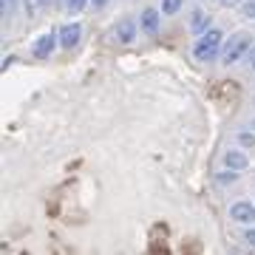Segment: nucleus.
<instances>
[{
  "instance_id": "6ab92c4d",
  "label": "nucleus",
  "mask_w": 255,
  "mask_h": 255,
  "mask_svg": "<svg viewBox=\"0 0 255 255\" xmlns=\"http://www.w3.org/2000/svg\"><path fill=\"white\" fill-rule=\"evenodd\" d=\"M94 9H102V6H108V0H91Z\"/></svg>"
},
{
  "instance_id": "412c9836",
  "label": "nucleus",
  "mask_w": 255,
  "mask_h": 255,
  "mask_svg": "<svg viewBox=\"0 0 255 255\" xmlns=\"http://www.w3.org/2000/svg\"><path fill=\"white\" fill-rule=\"evenodd\" d=\"M37 3H40V6H46V3H48V0H37Z\"/></svg>"
},
{
  "instance_id": "9b49d317",
  "label": "nucleus",
  "mask_w": 255,
  "mask_h": 255,
  "mask_svg": "<svg viewBox=\"0 0 255 255\" xmlns=\"http://www.w3.org/2000/svg\"><path fill=\"white\" fill-rule=\"evenodd\" d=\"M236 139L241 147H255V130H238Z\"/></svg>"
},
{
  "instance_id": "dca6fc26",
  "label": "nucleus",
  "mask_w": 255,
  "mask_h": 255,
  "mask_svg": "<svg viewBox=\"0 0 255 255\" xmlns=\"http://www.w3.org/2000/svg\"><path fill=\"white\" fill-rule=\"evenodd\" d=\"M17 3H20V0H0V11H3V14H9Z\"/></svg>"
},
{
  "instance_id": "9d476101",
  "label": "nucleus",
  "mask_w": 255,
  "mask_h": 255,
  "mask_svg": "<svg viewBox=\"0 0 255 255\" xmlns=\"http://www.w3.org/2000/svg\"><path fill=\"white\" fill-rule=\"evenodd\" d=\"M182 6H184V0H162V14L164 17H173V14H179L182 11Z\"/></svg>"
},
{
  "instance_id": "aec40b11",
  "label": "nucleus",
  "mask_w": 255,
  "mask_h": 255,
  "mask_svg": "<svg viewBox=\"0 0 255 255\" xmlns=\"http://www.w3.org/2000/svg\"><path fill=\"white\" fill-rule=\"evenodd\" d=\"M57 3H60V6H68V0H57Z\"/></svg>"
},
{
  "instance_id": "f3484780",
  "label": "nucleus",
  "mask_w": 255,
  "mask_h": 255,
  "mask_svg": "<svg viewBox=\"0 0 255 255\" xmlns=\"http://www.w3.org/2000/svg\"><path fill=\"white\" fill-rule=\"evenodd\" d=\"M244 65H247V68H250V71H255V46L250 48V54L244 57Z\"/></svg>"
},
{
  "instance_id": "f03ea898",
  "label": "nucleus",
  "mask_w": 255,
  "mask_h": 255,
  "mask_svg": "<svg viewBox=\"0 0 255 255\" xmlns=\"http://www.w3.org/2000/svg\"><path fill=\"white\" fill-rule=\"evenodd\" d=\"M255 46V40L250 31H236L233 37L224 40V48H221V65H236L244 63V57L250 54V48Z\"/></svg>"
},
{
  "instance_id": "f8f14e48",
  "label": "nucleus",
  "mask_w": 255,
  "mask_h": 255,
  "mask_svg": "<svg viewBox=\"0 0 255 255\" xmlns=\"http://www.w3.org/2000/svg\"><path fill=\"white\" fill-rule=\"evenodd\" d=\"M88 3H91V0H68V6H65V9H68V14H80Z\"/></svg>"
},
{
  "instance_id": "6e6552de",
  "label": "nucleus",
  "mask_w": 255,
  "mask_h": 255,
  "mask_svg": "<svg viewBox=\"0 0 255 255\" xmlns=\"http://www.w3.org/2000/svg\"><path fill=\"white\" fill-rule=\"evenodd\" d=\"M159 26H162V11L159 9H142V14H139V28H142L145 34H156Z\"/></svg>"
},
{
  "instance_id": "a211bd4d",
  "label": "nucleus",
  "mask_w": 255,
  "mask_h": 255,
  "mask_svg": "<svg viewBox=\"0 0 255 255\" xmlns=\"http://www.w3.org/2000/svg\"><path fill=\"white\" fill-rule=\"evenodd\" d=\"M221 6H224V9H233V6H238V3H244V0H219Z\"/></svg>"
},
{
  "instance_id": "7ed1b4c3",
  "label": "nucleus",
  "mask_w": 255,
  "mask_h": 255,
  "mask_svg": "<svg viewBox=\"0 0 255 255\" xmlns=\"http://www.w3.org/2000/svg\"><path fill=\"white\" fill-rule=\"evenodd\" d=\"M57 46H60V34H57V31H46V34H40L34 43H31V57L40 60V63H46V60H51Z\"/></svg>"
},
{
  "instance_id": "4468645a",
  "label": "nucleus",
  "mask_w": 255,
  "mask_h": 255,
  "mask_svg": "<svg viewBox=\"0 0 255 255\" xmlns=\"http://www.w3.org/2000/svg\"><path fill=\"white\" fill-rule=\"evenodd\" d=\"M244 241H247V247H250V250H255V224L244 230Z\"/></svg>"
},
{
  "instance_id": "0eeeda50",
  "label": "nucleus",
  "mask_w": 255,
  "mask_h": 255,
  "mask_svg": "<svg viewBox=\"0 0 255 255\" xmlns=\"http://www.w3.org/2000/svg\"><path fill=\"white\" fill-rule=\"evenodd\" d=\"M60 34V48H77L82 40V26L80 23H65V26L57 28Z\"/></svg>"
},
{
  "instance_id": "20e7f679",
  "label": "nucleus",
  "mask_w": 255,
  "mask_h": 255,
  "mask_svg": "<svg viewBox=\"0 0 255 255\" xmlns=\"http://www.w3.org/2000/svg\"><path fill=\"white\" fill-rule=\"evenodd\" d=\"M230 219L236 221V224L253 227L255 224V204L253 201H236V204H230Z\"/></svg>"
},
{
  "instance_id": "f257e3e1",
  "label": "nucleus",
  "mask_w": 255,
  "mask_h": 255,
  "mask_svg": "<svg viewBox=\"0 0 255 255\" xmlns=\"http://www.w3.org/2000/svg\"><path fill=\"white\" fill-rule=\"evenodd\" d=\"M221 48H224V31L213 26L207 34L196 37V43H193V57H196L199 63H213V60H221Z\"/></svg>"
},
{
  "instance_id": "2eb2a0df",
  "label": "nucleus",
  "mask_w": 255,
  "mask_h": 255,
  "mask_svg": "<svg viewBox=\"0 0 255 255\" xmlns=\"http://www.w3.org/2000/svg\"><path fill=\"white\" fill-rule=\"evenodd\" d=\"M236 179H238V173H233V170H221V173H219V182L221 184H233V182H236Z\"/></svg>"
},
{
  "instance_id": "4be33fe9",
  "label": "nucleus",
  "mask_w": 255,
  "mask_h": 255,
  "mask_svg": "<svg viewBox=\"0 0 255 255\" xmlns=\"http://www.w3.org/2000/svg\"><path fill=\"white\" fill-rule=\"evenodd\" d=\"M250 128H253V130H255V119H253V125H250Z\"/></svg>"
},
{
  "instance_id": "1a4fd4ad",
  "label": "nucleus",
  "mask_w": 255,
  "mask_h": 255,
  "mask_svg": "<svg viewBox=\"0 0 255 255\" xmlns=\"http://www.w3.org/2000/svg\"><path fill=\"white\" fill-rule=\"evenodd\" d=\"M210 28H213V20H210V14L204 9H196L190 14V31L196 37H201V34H207Z\"/></svg>"
},
{
  "instance_id": "423d86ee",
  "label": "nucleus",
  "mask_w": 255,
  "mask_h": 255,
  "mask_svg": "<svg viewBox=\"0 0 255 255\" xmlns=\"http://www.w3.org/2000/svg\"><path fill=\"white\" fill-rule=\"evenodd\" d=\"M221 164H224V170L241 173V170H247V167H250V156H247L244 150L233 147V150H224V156H221Z\"/></svg>"
},
{
  "instance_id": "39448f33",
  "label": "nucleus",
  "mask_w": 255,
  "mask_h": 255,
  "mask_svg": "<svg viewBox=\"0 0 255 255\" xmlns=\"http://www.w3.org/2000/svg\"><path fill=\"white\" fill-rule=\"evenodd\" d=\"M136 34H139V23L133 17H122L114 26V37H117V43H122V46H130L136 40Z\"/></svg>"
},
{
  "instance_id": "ddd939ff",
  "label": "nucleus",
  "mask_w": 255,
  "mask_h": 255,
  "mask_svg": "<svg viewBox=\"0 0 255 255\" xmlns=\"http://www.w3.org/2000/svg\"><path fill=\"white\" fill-rule=\"evenodd\" d=\"M241 14H244L247 20H255V0H244V3H241Z\"/></svg>"
}]
</instances>
